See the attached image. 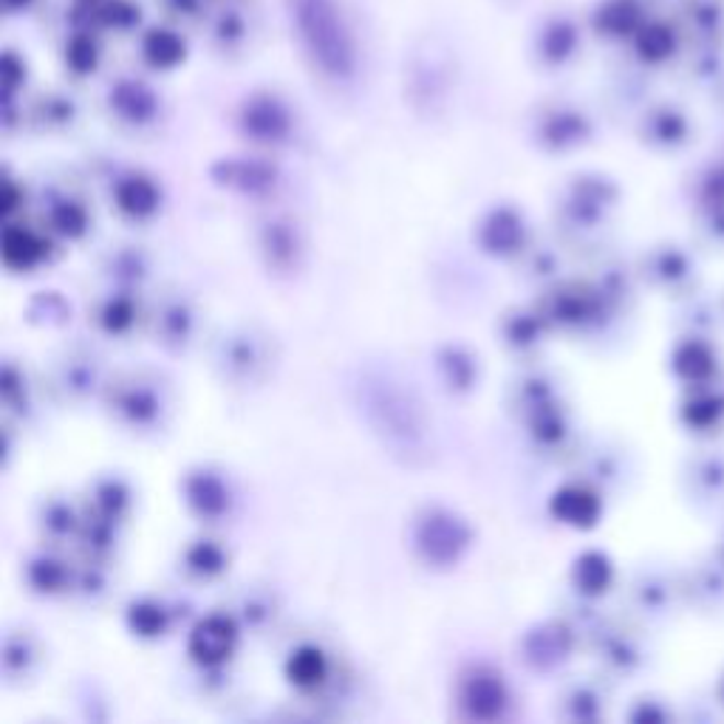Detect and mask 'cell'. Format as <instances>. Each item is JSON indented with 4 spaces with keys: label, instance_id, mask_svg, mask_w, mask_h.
I'll list each match as a JSON object with an SVG mask.
<instances>
[{
    "label": "cell",
    "instance_id": "obj_1",
    "mask_svg": "<svg viewBox=\"0 0 724 724\" xmlns=\"http://www.w3.org/2000/svg\"><path fill=\"white\" fill-rule=\"evenodd\" d=\"M366 413L371 419L374 431L382 433L386 445L397 447L399 453H408V456L425 450L427 427L422 405L399 382H391V379L368 382Z\"/></svg>",
    "mask_w": 724,
    "mask_h": 724
},
{
    "label": "cell",
    "instance_id": "obj_2",
    "mask_svg": "<svg viewBox=\"0 0 724 724\" xmlns=\"http://www.w3.org/2000/svg\"><path fill=\"white\" fill-rule=\"evenodd\" d=\"M472 546V530L461 515L445 506H433L416 519L413 549L427 566H456Z\"/></svg>",
    "mask_w": 724,
    "mask_h": 724
},
{
    "label": "cell",
    "instance_id": "obj_3",
    "mask_svg": "<svg viewBox=\"0 0 724 724\" xmlns=\"http://www.w3.org/2000/svg\"><path fill=\"white\" fill-rule=\"evenodd\" d=\"M459 699L467 716L492 722V719L504 716L506 704H510V688H506L504 677L492 668H476L461 682Z\"/></svg>",
    "mask_w": 724,
    "mask_h": 724
},
{
    "label": "cell",
    "instance_id": "obj_4",
    "mask_svg": "<svg viewBox=\"0 0 724 724\" xmlns=\"http://www.w3.org/2000/svg\"><path fill=\"white\" fill-rule=\"evenodd\" d=\"M235 645H238V625L226 614H207L204 620L196 623L190 632V657L204 668H219L226 659L233 657Z\"/></svg>",
    "mask_w": 724,
    "mask_h": 724
},
{
    "label": "cell",
    "instance_id": "obj_5",
    "mask_svg": "<svg viewBox=\"0 0 724 724\" xmlns=\"http://www.w3.org/2000/svg\"><path fill=\"white\" fill-rule=\"evenodd\" d=\"M524 244V221L512 207H499L481 224V246L490 255H512Z\"/></svg>",
    "mask_w": 724,
    "mask_h": 724
},
{
    "label": "cell",
    "instance_id": "obj_6",
    "mask_svg": "<svg viewBox=\"0 0 724 724\" xmlns=\"http://www.w3.org/2000/svg\"><path fill=\"white\" fill-rule=\"evenodd\" d=\"M187 504L201 519H221L230 510V490L224 481L210 470L193 472L185 484Z\"/></svg>",
    "mask_w": 724,
    "mask_h": 724
},
{
    "label": "cell",
    "instance_id": "obj_7",
    "mask_svg": "<svg viewBox=\"0 0 724 724\" xmlns=\"http://www.w3.org/2000/svg\"><path fill=\"white\" fill-rule=\"evenodd\" d=\"M116 207L131 219H147L159 210V190L145 176H127L116 185Z\"/></svg>",
    "mask_w": 724,
    "mask_h": 724
},
{
    "label": "cell",
    "instance_id": "obj_8",
    "mask_svg": "<svg viewBox=\"0 0 724 724\" xmlns=\"http://www.w3.org/2000/svg\"><path fill=\"white\" fill-rule=\"evenodd\" d=\"M3 260L12 269H32L34 264H41L46 255V244L37 233H32L29 226H7L3 230Z\"/></svg>",
    "mask_w": 724,
    "mask_h": 724
},
{
    "label": "cell",
    "instance_id": "obj_9",
    "mask_svg": "<svg viewBox=\"0 0 724 724\" xmlns=\"http://www.w3.org/2000/svg\"><path fill=\"white\" fill-rule=\"evenodd\" d=\"M326 673H328L326 654L320 651V648H314V645H300L298 651L289 657V662H286V677L292 679L298 688H303V691L323 684Z\"/></svg>",
    "mask_w": 724,
    "mask_h": 724
},
{
    "label": "cell",
    "instance_id": "obj_10",
    "mask_svg": "<svg viewBox=\"0 0 724 724\" xmlns=\"http://www.w3.org/2000/svg\"><path fill=\"white\" fill-rule=\"evenodd\" d=\"M264 253L272 266H278V269H289L300 253L294 226L286 224V221H272V224H266Z\"/></svg>",
    "mask_w": 724,
    "mask_h": 724
},
{
    "label": "cell",
    "instance_id": "obj_11",
    "mask_svg": "<svg viewBox=\"0 0 724 724\" xmlns=\"http://www.w3.org/2000/svg\"><path fill=\"white\" fill-rule=\"evenodd\" d=\"M116 405H120V411L125 413V419L133 422V425H147V422H154L159 416V399L145 386L127 388Z\"/></svg>",
    "mask_w": 724,
    "mask_h": 724
},
{
    "label": "cell",
    "instance_id": "obj_12",
    "mask_svg": "<svg viewBox=\"0 0 724 724\" xmlns=\"http://www.w3.org/2000/svg\"><path fill=\"white\" fill-rule=\"evenodd\" d=\"M221 181L230 187H238V190L249 196H258L264 190H272L275 174L266 165H230Z\"/></svg>",
    "mask_w": 724,
    "mask_h": 724
},
{
    "label": "cell",
    "instance_id": "obj_13",
    "mask_svg": "<svg viewBox=\"0 0 724 724\" xmlns=\"http://www.w3.org/2000/svg\"><path fill=\"white\" fill-rule=\"evenodd\" d=\"M127 623L140 637H159L167 628V612L156 603H133Z\"/></svg>",
    "mask_w": 724,
    "mask_h": 724
},
{
    "label": "cell",
    "instance_id": "obj_14",
    "mask_svg": "<svg viewBox=\"0 0 724 724\" xmlns=\"http://www.w3.org/2000/svg\"><path fill=\"white\" fill-rule=\"evenodd\" d=\"M66 566L54 558H37L29 566V580H32L34 589H41V592H60L63 586H66Z\"/></svg>",
    "mask_w": 724,
    "mask_h": 724
},
{
    "label": "cell",
    "instance_id": "obj_15",
    "mask_svg": "<svg viewBox=\"0 0 724 724\" xmlns=\"http://www.w3.org/2000/svg\"><path fill=\"white\" fill-rule=\"evenodd\" d=\"M439 363H442V371H445L447 382H450V388H470L476 366H472V359L467 357L461 348H445V354H442Z\"/></svg>",
    "mask_w": 724,
    "mask_h": 724
},
{
    "label": "cell",
    "instance_id": "obj_16",
    "mask_svg": "<svg viewBox=\"0 0 724 724\" xmlns=\"http://www.w3.org/2000/svg\"><path fill=\"white\" fill-rule=\"evenodd\" d=\"M52 224L57 226L63 235H68V238H77V235L86 233L88 226L86 207L77 204V201H63V204L54 207Z\"/></svg>",
    "mask_w": 724,
    "mask_h": 724
},
{
    "label": "cell",
    "instance_id": "obj_17",
    "mask_svg": "<svg viewBox=\"0 0 724 724\" xmlns=\"http://www.w3.org/2000/svg\"><path fill=\"white\" fill-rule=\"evenodd\" d=\"M187 564H190L193 571L210 578V575H219V571L224 569V552H221V546H215L213 541H199L193 549L187 552Z\"/></svg>",
    "mask_w": 724,
    "mask_h": 724
},
{
    "label": "cell",
    "instance_id": "obj_18",
    "mask_svg": "<svg viewBox=\"0 0 724 724\" xmlns=\"http://www.w3.org/2000/svg\"><path fill=\"white\" fill-rule=\"evenodd\" d=\"M589 504H592V501L586 499L583 492L564 490V492H558V495H555V501H552V512H555V515H558V519H564V521H589V519H592Z\"/></svg>",
    "mask_w": 724,
    "mask_h": 724
},
{
    "label": "cell",
    "instance_id": "obj_19",
    "mask_svg": "<svg viewBox=\"0 0 724 724\" xmlns=\"http://www.w3.org/2000/svg\"><path fill=\"white\" fill-rule=\"evenodd\" d=\"M133 323V307L131 300L113 298L105 309H102V326L108 332H125Z\"/></svg>",
    "mask_w": 724,
    "mask_h": 724
},
{
    "label": "cell",
    "instance_id": "obj_20",
    "mask_svg": "<svg viewBox=\"0 0 724 724\" xmlns=\"http://www.w3.org/2000/svg\"><path fill=\"white\" fill-rule=\"evenodd\" d=\"M97 501H100V510L105 512L108 519H113V515H120L122 506L127 504V492L120 481H108V484H102L100 492H97Z\"/></svg>",
    "mask_w": 724,
    "mask_h": 724
},
{
    "label": "cell",
    "instance_id": "obj_21",
    "mask_svg": "<svg viewBox=\"0 0 724 724\" xmlns=\"http://www.w3.org/2000/svg\"><path fill=\"white\" fill-rule=\"evenodd\" d=\"M46 526L54 532L74 530V512L66 504H54L46 515Z\"/></svg>",
    "mask_w": 724,
    "mask_h": 724
},
{
    "label": "cell",
    "instance_id": "obj_22",
    "mask_svg": "<svg viewBox=\"0 0 724 724\" xmlns=\"http://www.w3.org/2000/svg\"><path fill=\"white\" fill-rule=\"evenodd\" d=\"M535 337V323H532L530 314H521V320H515V328H512V339L515 343H532Z\"/></svg>",
    "mask_w": 724,
    "mask_h": 724
},
{
    "label": "cell",
    "instance_id": "obj_23",
    "mask_svg": "<svg viewBox=\"0 0 724 724\" xmlns=\"http://www.w3.org/2000/svg\"><path fill=\"white\" fill-rule=\"evenodd\" d=\"M14 207H18V193L12 190V185H7V193H3V213H12Z\"/></svg>",
    "mask_w": 724,
    "mask_h": 724
}]
</instances>
